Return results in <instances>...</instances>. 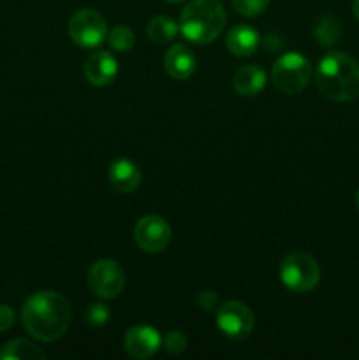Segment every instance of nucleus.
I'll return each mask as SVG.
<instances>
[{
	"label": "nucleus",
	"instance_id": "obj_10",
	"mask_svg": "<svg viewBox=\"0 0 359 360\" xmlns=\"http://www.w3.org/2000/svg\"><path fill=\"white\" fill-rule=\"evenodd\" d=\"M162 347V336L155 327L136 326L127 330L123 338V348L134 359L153 357Z\"/></svg>",
	"mask_w": 359,
	"mask_h": 360
},
{
	"label": "nucleus",
	"instance_id": "obj_22",
	"mask_svg": "<svg viewBox=\"0 0 359 360\" xmlns=\"http://www.w3.org/2000/svg\"><path fill=\"white\" fill-rule=\"evenodd\" d=\"M162 345H164V350L168 352V354L180 355L185 352L189 341H187V336L182 330H169V333L165 334L164 340H162Z\"/></svg>",
	"mask_w": 359,
	"mask_h": 360
},
{
	"label": "nucleus",
	"instance_id": "obj_12",
	"mask_svg": "<svg viewBox=\"0 0 359 360\" xmlns=\"http://www.w3.org/2000/svg\"><path fill=\"white\" fill-rule=\"evenodd\" d=\"M109 183L120 193H132L141 185V171L129 158H118L109 165Z\"/></svg>",
	"mask_w": 359,
	"mask_h": 360
},
{
	"label": "nucleus",
	"instance_id": "obj_3",
	"mask_svg": "<svg viewBox=\"0 0 359 360\" xmlns=\"http://www.w3.org/2000/svg\"><path fill=\"white\" fill-rule=\"evenodd\" d=\"M225 27V9L218 0H192L180 16V32L194 44H210Z\"/></svg>",
	"mask_w": 359,
	"mask_h": 360
},
{
	"label": "nucleus",
	"instance_id": "obj_21",
	"mask_svg": "<svg viewBox=\"0 0 359 360\" xmlns=\"http://www.w3.org/2000/svg\"><path fill=\"white\" fill-rule=\"evenodd\" d=\"M271 0H232V7L236 9V13H239L241 16L253 18L259 16L260 13L266 11V7L270 6Z\"/></svg>",
	"mask_w": 359,
	"mask_h": 360
},
{
	"label": "nucleus",
	"instance_id": "obj_24",
	"mask_svg": "<svg viewBox=\"0 0 359 360\" xmlns=\"http://www.w3.org/2000/svg\"><path fill=\"white\" fill-rule=\"evenodd\" d=\"M14 311L6 304H0V333H6L14 326Z\"/></svg>",
	"mask_w": 359,
	"mask_h": 360
},
{
	"label": "nucleus",
	"instance_id": "obj_26",
	"mask_svg": "<svg viewBox=\"0 0 359 360\" xmlns=\"http://www.w3.org/2000/svg\"><path fill=\"white\" fill-rule=\"evenodd\" d=\"M355 204H358V207H359V190H358V193H355Z\"/></svg>",
	"mask_w": 359,
	"mask_h": 360
},
{
	"label": "nucleus",
	"instance_id": "obj_23",
	"mask_svg": "<svg viewBox=\"0 0 359 360\" xmlns=\"http://www.w3.org/2000/svg\"><path fill=\"white\" fill-rule=\"evenodd\" d=\"M197 304L204 311H213V309H217L220 306V302H218V295L215 292L204 290L197 295Z\"/></svg>",
	"mask_w": 359,
	"mask_h": 360
},
{
	"label": "nucleus",
	"instance_id": "obj_27",
	"mask_svg": "<svg viewBox=\"0 0 359 360\" xmlns=\"http://www.w3.org/2000/svg\"><path fill=\"white\" fill-rule=\"evenodd\" d=\"M168 2H183V0H168Z\"/></svg>",
	"mask_w": 359,
	"mask_h": 360
},
{
	"label": "nucleus",
	"instance_id": "obj_17",
	"mask_svg": "<svg viewBox=\"0 0 359 360\" xmlns=\"http://www.w3.org/2000/svg\"><path fill=\"white\" fill-rule=\"evenodd\" d=\"M180 32V25L175 20L168 16H157L153 20L148 21L146 25V34L157 44H165L171 42Z\"/></svg>",
	"mask_w": 359,
	"mask_h": 360
},
{
	"label": "nucleus",
	"instance_id": "obj_16",
	"mask_svg": "<svg viewBox=\"0 0 359 360\" xmlns=\"http://www.w3.org/2000/svg\"><path fill=\"white\" fill-rule=\"evenodd\" d=\"M2 360H44L46 354L41 347L28 340H13L0 350Z\"/></svg>",
	"mask_w": 359,
	"mask_h": 360
},
{
	"label": "nucleus",
	"instance_id": "obj_14",
	"mask_svg": "<svg viewBox=\"0 0 359 360\" xmlns=\"http://www.w3.org/2000/svg\"><path fill=\"white\" fill-rule=\"evenodd\" d=\"M225 44L234 56H250L259 49L260 35L250 25H236L229 30Z\"/></svg>",
	"mask_w": 359,
	"mask_h": 360
},
{
	"label": "nucleus",
	"instance_id": "obj_9",
	"mask_svg": "<svg viewBox=\"0 0 359 360\" xmlns=\"http://www.w3.org/2000/svg\"><path fill=\"white\" fill-rule=\"evenodd\" d=\"M134 239L143 252H164L171 241V227L158 214H146L134 227Z\"/></svg>",
	"mask_w": 359,
	"mask_h": 360
},
{
	"label": "nucleus",
	"instance_id": "obj_6",
	"mask_svg": "<svg viewBox=\"0 0 359 360\" xmlns=\"http://www.w3.org/2000/svg\"><path fill=\"white\" fill-rule=\"evenodd\" d=\"M69 35L80 48L94 49L108 37V23L95 9H81L70 18Z\"/></svg>",
	"mask_w": 359,
	"mask_h": 360
},
{
	"label": "nucleus",
	"instance_id": "obj_7",
	"mask_svg": "<svg viewBox=\"0 0 359 360\" xmlns=\"http://www.w3.org/2000/svg\"><path fill=\"white\" fill-rule=\"evenodd\" d=\"M217 327L229 340H245L253 329L252 309L241 301L224 302L217 308Z\"/></svg>",
	"mask_w": 359,
	"mask_h": 360
},
{
	"label": "nucleus",
	"instance_id": "obj_1",
	"mask_svg": "<svg viewBox=\"0 0 359 360\" xmlns=\"http://www.w3.org/2000/svg\"><path fill=\"white\" fill-rule=\"evenodd\" d=\"M70 306L63 295L44 290L30 295L21 309V323L39 341H56L70 326Z\"/></svg>",
	"mask_w": 359,
	"mask_h": 360
},
{
	"label": "nucleus",
	"instance_id": "obj_4",
	"mask_svg": "<svg viewBox=\"0 0 359 360\" xmlns=\"http://www.w3.org/2000/svg\"><path fill=\"white\" fill-rule=\"evenodd\" d=\"M275 88L285 95H296L308 86L312 79V65L301 53H285L275 62L271 70Z\"/></svg>",
	"mask_w": 359,
	"mask_h": 360
},
{
	"label": "nucleus",
	"instance_id": "obj_8",
	"mask_svg": "<svg viewBox=\"0 0 359 360\" xmlns=\"http://www.w3.org/2000/svg\"><path fill=\"white\" fill-rule=\"evenodd\" d=\"M88 287L97 297L113 299L122 294L125 287V273L115 260H97L88 271Z\"/></svg>",
	"mask_w": 359,
	"mask_h": 360
},
{
	"label": "nucleus",
	"instance_id": "obj_20",
	"mask_svg": "<svg viewBox=\"0 0 359 360\" xmlns=\"http://www.w3.org/2000/svg\"><path fill=\"white\" fill-rule=\"evenodd\" d=\"M111 319V309L104 302H92L87 309V323L94 329L106 326Z\"/></svg>",
	"mask_w": 359,
	"mask_h": 360
},
{
	"label": "nucleus",
	"instance_id": "obj_25",
	"mask_svg": "<svg viewBox=\"0 0 359 360\" xmlns=\"http://www.w3.org/2000/svg\"><path fill=\"white\" fill-rule=\"evenodd\" d=\"M352 13H354L355 20H359V0H352Z\"/></svg>",
	"mask_w": 359,
	"mask_h": 360
},
{
	"label": "nucleus",
	"instance_id": "obj_19",
	"mask_svg": "<svg viewBox=\"0 0 359 360\" xmlns=\"http://www.w3.org/2000/svg\"><path fill=\"white\" fill-rule=\"evenodd\" d=\"M109 46H111L115 51L118 53H127L134 48L136 44V35L130 30L129 27H123V25H118V27L113 28L108 34Z\"/></svg>",
	"mask_w": 359,
	"mask_h": 360
},
{
	"label": "nucleus",
	"instance_id": "obj_15",
	"mask_svg": "<svg viewBox=\"0 0 359 360\" xmlns=\"http://www.w3.org/2000/svg\"><path fill=\"white\" fill-rule=\"evenodd\" d=\"M266 72L259 65H243L232 77V88L241 97H256L266 86Z\"/></svg>",
	"mask_w": 359,
	"mask_h": 360
},
{
	"label": "nucleus",
	"instance_id": "obj_11",
	"mask_svg": "<svg viewBox=\"0 0 359 360\" xmlns=\"http://www.w3.org/2000/svg\"><path fill=\"white\" fill-rule=\"evenodd\" d=\"M83 74L94 86H108L118 76V62L111 53L95 51L84 62Z\"/></svg>",
	"mask_w": 359,
	"mask_h": 360
},
{
	"label": "nucleus",
	"instance_id": "obj_5",
	"mask_svg": "<svg viewBox=\"0 0 359 360\" xmlns=\"http://www.w3.org/2000/svg\"><path fill=\"white\" fill-rule=\"evenodd\" d=\"M280 280L289 290L305 294L313 290L320 281V267L308 253L294 252L282 260Z\"/></svg>",
	"mask_w": 359,
	"mask_h": 360
},
{
	"label": "nucleus",
	"instance_id": "obj_18",
	"mask_svg": "<svg viewBox=\"0 0 359 360\" xmlns=\"http://www.w3.org/2000/svg\"><path fill=\"white\" fill-rule=\"evenodd\" d=\"M341 34V25L336 18L333 16H324L322 20H319V23L313 28V35H315V41L319 42L320 46H333L334 42L340 39Z\"/></svg>",
	"mask_w": 359,
	"mask_h": 360
},
{
	"label": "nucleus",
	"instance_id": "obj_2",
	"mask_svg": "<svg viewBox=\"0 0 359 360\" xmlns=\"http://www.w3.org/2000/svg\"><path fill=\"white\" fill-rule=\"evenodd\" d=\"M315 83L329 101H355L359 97V62L345 53H327L317 65Z\"/></svg>",
	"mask_w": 359,
	"mask_h": 360
},
{
	"label": "nucleus",
	"instance_id": "obj_13",
	"mask_svg": "<svg viewBox=\"0 0 359 360\" xmlns=\"http://www.w3.org/2000/svg\"><path fill=\"white\" fill-rule=\"evenodd\" d=\"M164 69L172 79L185 81L196 70V56L185 44H175L165 53Z\"/></svg>",
	"mask_w": 359,
	"mask_h": 360
}]
</instances>
